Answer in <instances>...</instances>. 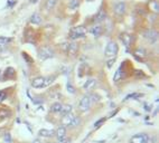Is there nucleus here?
<instances>
[{"mask_svg": "<svg viewBox=\"0 0 159 143\" xmlns=\"http://www.w3.org/2000/svg\"><path fill=\"white\" fill-rule=\"evenodd\" d=\"M7 113H8V112L1 111V112H0V116H1V117H5V116H7V115H8V114H7Z\"/></svg>", "mask_w": 159, "mask_h": 143, "instance_id": "obj_29", "label": "nucleus"}, {"mask_svg": "<svg viewBox=\"0 0 159 143\" xmlns=\"http://www.w3.org/2000/svg\"><path fill=\"white\" fill-rule=\"evenodd\" d=\"M56 5V0H46V4H45V7H46L47 10L53 9Z\"/></svg>", "mask_w": 159, "mask_h": 143, "instance_id": "obj_18", "label": "nucleus"}, {"mask_svg": "<svg viewBox=\"0 0 159 143\" xmlns=\"http://www.w3.org/2000/svg\"><path fill=\"white\" fill-rule=\"evenodd\" d=\"M67 91H68L70 93H74L75 92L74 87L72 86V84H71V83H67Z\"/></svg>", "mask_w": 159, "mask_h": 143, "instance_id": "obj_26", "label": "nucleus"}, {"mask_svg": "<svg viewBox=\"0 0 159 143\" xmlns=\"http://www.w3.org/2000/svg\"><path fill=\"white\" fill-rule=\"evenodd\" d=\"M11 42V38L8 37H0V46H5L8 43Z\"/></svg>", "mask_w": 159, "mask_h": 143, "instance_id": "obj_22", "label": "nucleus"}, {"mask_svg": "<svg viewBox=\"0 0 159 143\" xmlns=\"http://www.w3.org/2000/svg\"><path fill=\"white\" fill-rule=\"evenodd\" d=\"M88 1H93V0H88Z\"/></svg>", "mask_w": 159, "mask_h": 143, "instance_id": "obj_32", "label": "nucleus"}, {"mask_svg": "<svg viewBox=\"0 0 159 143\" xmlns=\"http://www.w3.org/2000/svg\"><path fill=\"white\" fill-rule=\"evenodd\" d=\"M145 38L149 43H151V44H155V43L157 42V39H158V34H157V32H156V30L150 29V30H147V32H145Z\"/></svg>", "mask_w": 159, "mask_h": 143, "instance_id": "obj_7", "label": "nucleus"}, {"mask_svg": "<svg viewBox=\"0 0 159 143\" xmlns=\"http://www.w3.org/2000/svg\"><path fill=\"white\" fill-rule=\"evenodd\" d=\"M90 32L93 35L94 37H99V36L101 35V32H102V27H101V26H99V25L93 26V27L90 29Z\"/></svg>", "mask_w": 159, "mask_h": 143, "instance_id": "obj_11", "label": "nucleus"}, {"mask_svg": "<svg viewBox=\"0 0 159 143\" xmlns=\"http://www.w3.org/2000/svg\"><path fill=\"white\" fill-rule=\"evenodd\" d=\"M71 111H72V105L63 106V109H62V111H61V114L64 116V115H66V114L71 113Z\"/></svg>", "mask_w": 159, "mask_h": 143, "instance_id": "obj_20", "label": "nucleus"}, {"mask_svg": "<svg viewBox=\"0 0 159 143\" xmlns=\"http://www.w3.org/2000/svg\"><path fill=\"white\" fill-rule=\"evenodd\" d=\"M122 76H123V74H122V72H121V67L118 69L117 70V73H116V75H114V77H113V81L114 82H118L120 78H122Z\"/></svg>", "mask_w": 159, "mask_h": 143, "instance_id": "obj_21", "label": "nucleus"}, {"mask_svg": "<svg viewBox=\"0 0 159 143\" xmlns=\"http://www.w3.org/2000/svg\"><path fill=\"white\" fill-rule=\"evenodd\" d=\"M33 143H42V141L40 140H38V139H36V140H34Z\"/></svg>", "mask_w": 159, "mask_h": 143, "instance_id": "obj_31", "label": "nucleus"}, {"mask_svg": "<svg viewBox=\"0 0 159 143\" xmlns=\"http://www.w3.org/2000/svg\"><path fill=\"white\" fill-rule=\"evenodd\" d=\"M62 109H63V105H62L61 103H54L51 107V111L53 113H61Z\"/></svg>", "mask_w": 159, "mask_h": 143, "instance_id": "obj_16", "label": "nucleus"}, {"mask_svg": "<svg viewBox=\"0 0 159 143\" xmlns=\"http://www.w3.org/2000/svg\"><path fill=\"white\" fill-rule=\"evenodd\" d=\"M118 45L116 42H110L107 45V48H105V56L107 57H113V56L117 55L118 53Z\"/></svg>", "mask_w": 159, "mask_h": 143, "instance_id": "obj_4", "label": "nucleus"}, {"mask_svg": "<svg viewBox=\"0 0 159 143\" xmlns=\"http://www.w3.org/2000/svg\"><path fill=\"white\" fill-rule=\"evenodd\" d=\"M80 123H81V119H80V117H74V120L72 122L71 126H76V125H79Z\"/></svg>", "mask_w": 159, "mask_h": 143, "instance_id": "obj_23", "label": "nucleus"}, {"mask_svg": "<svg viewBox=\"0 0 159 143\" xmlns=\"http://www.w3.org/2000/svg\"><path fill=\"white\" fill-rule=\"evenodd\" d=\"M56 135H57V139H58V140H61V139L65 138V136H66V129H65V126H60V128L56 130Z\"/></svg>", "mask_w": 159, "mask_h": 143, "instance_id": "obj_13", "label": "nucleus"}, {"mask_svg": "<svg viewBox=\"0 0 159 143\" xmlns=\"http://www.w3.org/2000/svg\"><path fill=\"white\" fill-rule=\"evenodd\" d=\"M79 5H80V0H70V1H68V7H70L72 10L77 9Z\"/></svg>", "mask_w": 159, "mask_h": 143, "instance_id": "obj_17", "label": "nucleus"}, {"mask_svg": "<svg viewBox=\"0 0 159 143\" xmlns=\"http://www.w3.org/2000/svg\"><path fill=\"white\" fill-rule=\"evenodd\" d=\"M95 85H96V81L93 78H90L84 83V85H83V89H85V91H91V89H93Z\"/></svg>", "mask_w": 159, "mask_h": 143, "instance_id": "obj_10", "label": "nucleus"}, {"mask_svg": "<svg viewBox=\"0 0 159 143\" xmlns=\"http://www.w3.org/2000/svg\"><path fill=\"white\" fill-rule=\"evenodd\" d=\"M90 106H91V97L90 96H84L82 97V100L80 101V110L82 112H86L89 111Z\"/></svg>", "mask_w": 159, "mask_h": 143, "instance_id": "obj_6", "label": "nucleus"}, {"mask_svg": "<svg viewBox=\"0 0 159 143\" xmlns=\"http://www.w3.org/2000/svg\"><path fill=\"white\" fill-rule=\"evenodd\" d=\"M124 11H126V4L124 2H118V4H116V6H114V12L118 16L123 15Z\"/></svg>", "mask_w": 159, "mask_h": 143, "instance_id": "obj_9", "label": "nucleus"}, {"mask_svg": "<svg viewBox=\"0 0 159 143\" xmlns=\"http://www.w3.org/2000/svg\"><path fill=\"white\" fill-rule=\"evenodd\" d=\"M74 117H75L74 114H72V113H68V114L63 116V119H62V124H63V126H71L72 122L74 120Z\"/></svg>", "mask_w": 159, "mask_h": 143, "instance_id": "obj_8", "label": "nucleus"}, {"mask_svg": "<svg viewBox=\"0 0 159 143\" xmlns=\"http://www.w3.org/2000/svg\"><path fill=\"white\" fill-rule=\"evenodd\" d=\"M76 51H77V45L75 43H71L70 45H68V51H70V54L74 55L75 53H76Z\"/></svg>", "mask_w": 159, "mask_h": 143, "instance_id": "obj_19", "label": "nucleus"}, {"mask_svg": "<svg viewBox=\"0 0 159 143\" xmlns=\"http://www.w3.org/2000/svg\"><path fill=\"white\" fill-rule=\"evenodd\" d=\"M105 18H107L105 11H104V10H100L98 12V15H96V17H95V21H96V23H101V21H103Z\"/></svg>", "mask_w": 159, "mask_h": 143, "instance_id": "obj_15", "label": "nucleus"}, {"mask_svg": "<svg viewBox=\"0 0 159 143\" xmlns=\"http://www.w3.org/2000/svg\"><path fill=\"white\" fill-rule=\"evenodd\" d=\"M149 141H150V138L147 133L135 134L130 139V143H148Z\"/></svg>", "mask_w": 159, "mask_h": 143, "instance_id": "obj_2", "label": "nucleus"}, {"mask_svg": "<svg viewBox=\"0 0 159 143\" xmlns=\"http://www.w3.org/2000/svg\"><path fill=\"white\" fill-rule=\"evenodd\" d=\"M43 19L40 17V15L38 14H34L32 17H30V23H35V25H39V23H42Z\"/></svg>", "mask_w": 159, "mask_h": 143, "instance_id": "obj_14", "label": "nucleus"}, {"mask_svg": "<svg viewBox=\"0 0 159 143\" xmlns=\"http://www.w3.org/2000/svg\"><path fill=\"white\" fill-rule=\"evenodd\" d=\"M54 76H52V77H36V78H34L32 81V86L35 88H42V87H46L48 86L49 84L53 83V81H54Z\"/></svg>", "mask_w": 159, "mask_h": 143, "instance_id": "obj_1", "label": "nucleus"}, {"mask_svg": "<svg viewBox=\"0 0 159 143\" xmlns=\"http://www.w3.org/2000/svg\"><path fill=\"white\" fill-rule=\"evenodd\" d=\"M141 96V94H138V93H133V94H130L129 96H127V100L128 98H136V97Z\"/></svg>", "mask_w": 159, "mask_h": 143, "instance_id": "obj_25", "label": "nucleus"}, {"mask_svg": "<svg viewBox=\"0 0 159 143\" xmlns=\"http://www.w3.org/2000/svg\"><path fill=\"white\" fill-rule=\"evenodd\" d=\"M113 63H114V59L109 60V62H108V67H109V68H110V67L112 66V64H113Z\"/></svg>", "mask_w": 159, "mask_h": 143, "instance_id": "obj_30", "label": "nucleus"}, {"mask_svg": "<svg viewBox=\"0 0 159 143\" xmlns=\"http://www.w3.org/2000/svg\"><path fill=\"white\" fill-rule=\"evenodd\" d=\"M104 122H105V119H101V120H99L98 122L94 124V128H95V129H98L99 126H101V125H102Z\"/></svg>", "mask_w": 159, "mask_h": 143, "instance_id": "obj_24", "label": "nucleus"}, {"mask_svg": "<svg viewBox=\"0 0 159 143\" xmlns=\"http://www.w3.org/2000/svg\"><path fill=\"white\" fill-rule=\"evenodd\" d=\"M52 57H54V51L51 47H43L39 51V58L42 60H46L48 58H52Z\"/></svg>", "mask_w": 159, "mask_h": 143, "instance_id": "obj_5", "label": "nucleus"}, {"mask_svg": "<svg viewBox=\"0 0 159 143\" xmlns=\"http://www.w3.org/2000/svg\"><path fill=\"white\" fill-rule=\"evenodd\" d=\"M6 98V93L4 91H0V103Z\"/></svg>", "mask_w": 159, "mask_h": 143, "instance_id": "obj_27", "label": "nucleus"}, {"mask_svg": "<svg viewBox=\"0 0 159 143\" xmlns=\"http://www.w3.org/2000/svg\"><path fill=\"white\" fill-rule=\"evenodd\" d=\"M5 141L7 143H11V136H10V134H6V135H5Z\"/></svg>", "mask_w": 159, "mask_h": 143, "instance_id": "obj_28", "label": "nucleus"}, {"mask_svg": "<svg viewBox=\"0 0 159 143\" xmlns=\"http://www.w3.org/2000/svg\"><path fill=\"white\" fill-rule=\"evenodd\" d=\"M85 34H86V29L83 26L75 27L71 32V39H79V38L84 37Z\"/></svg>", "mask_w": 159, "mask_h": 143, "instance_id": "obj_3", "label": "nucleus"}, {"mask_svg": "<svg viewBox=\"0 0 159 143\" xmlns=\"http://www.w3.org/2000/svg\"><path fill=\"white\" fill-rule=\"evenodd\" d=\"M38 134H39L40 136H43V138H49V136H53V135L55 134V131H53V130L43 129V130H40V131L38 132Z\"/></svg>", "mask_w": 159, "mask_h": 143, "instance_id": "obj_12", "label": "nucleus"}]
</instances>
